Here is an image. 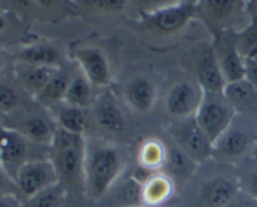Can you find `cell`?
<instances>
[{"mask_svg":"<svg viewBox=\"0 0 257 207\" xmlns=\"http://www.w3.org/2000/svg\"><path fill=\"white\" fill-rule=\"evenodd\" d=\"M57 69H59V68L17 63L15 73H17V78L20 87L28 94L35 98L42 92L43 88L47 85V83L49 82V79L53 77V74H54Z\"/></svg>","mask_w":257,"mask_h":207,"instance_id":"22","label":"cell"},{"mask_svg":"<svg viewBox=\"0 0 257 207\" xmlns=\"http://www.w3.org/2000/svg\"><path fill=\"white\" fill-rule=\"evenodd\" d=\"M205 90L196 80L173 84L166 95V110L175 120L195 117L202 103Z\"/></svg>","mask_w":257,"mask_h":207,"instance_id":"10","label":"cell"},{"mask_svg":"<svg viewBox=\"0 0 257 207\" xmlns=\"http://www.w3.org/2000/svg\"><path fill=\"white\" fill-rule=\"evenodd\" d=\"M257 138V120L237 115L227 131L213 143L212 158L218 162H241L250 157Z\"/></svg>","mask_w":257,"mask_h":207,"instance_id":"2","label":"cell"},{"mask_svg":"<svg viewBox=\"0 0 257 207\" xmlns=\"http://www.w3.org/2000/svg\"><path fill=\"white\" fill-rule=\"evenodd\" d=\"M18 63L42 67L62 68L65 64L64 52L52 43H33L22 48L17 54Z\"/></svg>","mask_w":257,"mask_h":207,"instance_id":"17","label":"cell"},{"mask_svg":"<svg viewBox=\"0 0 257 207\" xmlns=\"http://www.w3.org/2000/svg\"><path fill=\"white\" fill-rule=\"evenodd\" d=\"M19 94L12 85L2 83L0 85V107L3 115H10L19 106Z\"/></svg>","mask_w":257,"mask_h":207,"instance_id":"32","label":"cell"},{"mask_svg":"<svg viewBox=\"0 0 257 207\" xmlns=\"http://www.w3.org/2000/svg\"><path fill=\"white\" fill-rule=\"evenodd\" d=\"M131 5L140 13L141 17L162 10L176 4V0H130Z\"/></svg>","mask_w":257,"mask_h":207,"instance_id":"33","label":"cell"},{"mask_svg":"<svg viewBox=\"0 0 257 207\" xmlns=\"http://www.w3.org/2000/svg\"><path fill=\"white\" fill-rule=\"evenodd\" d=\"M173 143L185 151L195 162L202 165L212 158L213 145L195 117L175 120L170 127Z\"/></svg>","mask_w":257,"mask_h":207,"instance_id":"6","label":"cell"},{"mask_svg":"<svg viewBox=\"0 0 257 207\" xmlns=\"http://www.w3.org/2000/svg\"><path fill=\"white\" fill-rule=\"evenodd\" d=\"M93 88H94V85L89 82V79L82 72L75 73V74H73L70 84L68 87L67 94L64 98V105L82 108V110L92 108L95 99H97Z\"/></svg>","mask_w":257,"mask_h":207,"instance_id":"24","label":"cell"},{"mask_svg":"<svg viewBox=\"0 0 257 207\" xmlns=\"http://www.w3.org/2000/svg\"><path fill=\"white\" fill-rule=\"evenodd\" d=\"M123 161L119 151L108 143H95L85 151L83 186L88 198L99 202L122 177Z\"/></svg>","mask_w":257,"mask_h":207,"instance_id":"1","label":"cell"},{"mask_svg":"<svg viewBox=\"0 0 257 207\" xmlns=\"http://www.w3.org/2000/svg\"><path fill=\"white\" fill-rule=\"evenodd\" d=\"M245 79L257 89V60L245 59Z\"/></svg>","mask_w":257,"mask_h":207,"instance_id":"36","label":"cell"},{"mask_svg":"<svg viewBox=\"0 0 257 207\" xmlns=\"http://www.w3.org/2000/svg\"><path fill=\"white\" fill-rule=\"evenodd\" d=\"M167 160V147L161 141L151 138L141 145L138 151L140 167L147 173L163 171Z\"/></svg>","mask_w":257,"mask_h":207,"instance_id":"26","label":"cell"},{"mask_svg":"<svg viewBox=\"0 0 257 207\" xmlns=\"http://www.w3.org/2000/svg\"><path fill=\"white\" fill-rule=\"evenodd\" d=\"M247 14V0H198L197 15L215 29V33L230 32L235 23Z\"/></svg>","mask_w":257,"mask_h":207,"instance_id":"8","label":"cell"},{"mask_svg":"<svg viewBox=\"0 0 257 207\" xmlns=\"http://www.w3.org/2000/svg\"><path fill=\"white\" fill-rule=\"evenodd\" d=\"M247 12L252 22H257V0H247Z\"/></svg>","mask_w":257,"mask_h":207,"instance_id":"37","label":"cell"},{"mask_svg":"<svg viewBox=\"0 0 257 207\" xmlns=\"http://www.w3.org/2000/svg\"><path fill=\"white\" fill-rule=\"evenodd\" d=\"M85 151L87 142L84 140V135L68 132L58 126L52 145L49 146L48 157L54 163L60 181L64 185L65 182L77 180L79 176H82L83 180Z\"/></svg>","mask_w":257,"mask_h":207,"instance_id":"3","label":"cell"},{"mask_svg":"<svg viewBox=\"0 0 257 207\" xmlns=\"http://www.w3.org/2000/svg\"><path fill=\"white\" fill-rule=\"evenodd\" d=\"M123 97L131 110L137 113L152 111L157 100L155 82L146 75H137L128 80L123 88Z\"/></svg>","mask_w":257,"mask_h":207,"instance_id":"15","label":"cell"},{"mask_svg":"<svg viewBox=\"0 0 257 207\" xmlns=\"http://www.w3.org/2000/svg\"><path fill=\"white\" fill-rule=\"evenodd\" d=\"M195 80L205 92H223L226 80L218 64L213 45L207 49H203L197 57L195 64Z\"/></svg>","mask_w":257,"mask_h":207,"instance_id":"16","label":"cell"},{"mask_svg":"<svg viewBox=\"0 0 257 207\" xmlns=\"http://www.w3.org/2000/svg\"><path fill=\"white\" fill-rule=\"evenodd\" d=\"M67 186L60 181L57 185L22 201L20 207H63L67 201Z\"/></svg>","mask_w":257,"mask_h":207,"instance_id":"27","label":"cell"},{"mask_svg":"<svg viewBox=\"0 0 257 207\" xmlns=\"http://www.w3.org/2000/svg\"><path fill=\"white\" fill-rule=\"evenodd\" d=\"M93 120L102 131L120 133L125 130V118L118 106L109 97L97 98L93 105Z\"/></svg>","mask_w":257,"mask_h":207,"instance_id":"21","label":"cell"},{"mask_svg":"<svg viewBox=\"0 0 257 207\" xmlns=\"http://www.w3.org/2000/svg\"><path fill=\"white\" fill-rule=\"evenodd\" d=\"M236 116L223 92H205L195 118L213 145L230 128Z\"/></svg>","mask_w":257,"mask_h":207,"instance_id":"4","label":"cell"},{"mask_svg":"<svg viewBox=\"0 0 257 207\" xmlns=\"http://www.w3.org/2000/svg\"><path fill=\"white\" fill-rule=\"evenodd\" d=\"M57 125L68 132L84 135L88 126L87 110L65 105L57 115Z\"/></svg>","mask_w":257,"mask_h":207,"instance_id":"28","label":"cell"},{"mask_svg":"<svg viewBox=\"0 0 257 207\" xmlns=\"http://www.w3.org/2000/svg\"><path fill=\"white\" fill-rule=\"evenodd\" d=\"M241 190L257 198V158L250 156V162L238 178Z\"/></svg>","mask_w":257,"mask_h":207,"instance_id":"31","label":"cell"},{"mask_svg":"<svg viewBox=\"0 0 257 207\" xmlns=\"http://www.w3.org/2000/svg\"><path fill=\"white\" fill-rule=\"evenodd\" d=\"M223 94L237 115L257 120V89L245 78L227 83L223 89Z\"/></svg>","mask_w":257,"mask_h":207,"instance_id":"18","label":"cell"},{"mask_svg":"<svg viewBox=\"0 0 257 207\" xmlns=\"http://www.w3.org/2000/svg\"><path fill=\"white\" fill-rule=\"evenodd\" d=\"M58 182L59 173L49 157L33 158L18 171L14 187L20 201H24Z\"/></svg>","mask_w":257,"mask_h":207,"instance_id":"5","label":"cell"},{"mask_svg":"<svg viewBox=\"0 0 257 207\" xmlns=\"http://www.w3.org/2000/svg\"><path fill=\"white\" fill-rule=\"evenodd\" d=\"M235 32L217 33L213 44L226 84L245 78V58L237 49Z\"/></svg>","mask_w":257,"mask_h":207,"instance_id":"11","label":"cell"},{"mask_svg":"<svg viewBox=\"0 0 257 207\" xmlns=\"http://www.w3.org/2000/svg\"><path fill=\"white\" fill-rule=\"evenodd\" d=\"M75 60L80 72L94 87H108L112 83V70L107 57L94 47L79 48L75 52Z\"/></svg>","mask_w":257,"mask_h":207,"instance_id":"12","label":"cell"},{"mask_svg":"<svg viewBox=\"0 0 257 207\" xmlns=\"http://www.w3.org/2000/svg\"><path fill=\"white\" fill-rule=\"evenodd\" d=\"M177 3H197L198 0H176Z\"/></svg>","mask_w":257,"mask_h":207,"instance_id":"39","label":"cell"},{"mask_svg":"<svg viewBox=\"0 0 257 207\" xmlns=\"http://www.w3.org/2000/svg\"><path fill=\"white\" fill-rule=\"evenodd\" d=\"M78 7L87 8L98 13H119L127 8L130 0H74Z\"/></svg>","mask_w":257,"mask_h":207,"instance_id":"30","label":"cell"},{"mask_svg":"<svg viewBox=\"0 0 257 207\" xmlns=\"http://www.w3.org/2000/svg\"><path fill=\"white\" fill-rule=\"evenodd\" d=\"M57 127L58 126L54 125L52 120H48L45 116L39 113H30L25 116L20 125L10 128L19 131L32 143L49 147L53 142Z\"/></svg>","mask_w":257,"mask_h":207,"instance_id":"20","label":"cell"},{"mask_svg":"<svg viewBox=\"0 0 257 207\" xmlns=\"http://www.w3.org/2000/svg\"><path fill=\"white\" fill-rule=\"evenodd\" d=\"M197 166L198 163L175 143L171 147H167V160L163 172L167 173L175 182L188 180L195 173Z\"/></svg>","mask_w":257,"mask_h":207,"instance_id":"23","label":"cell"},{"mask_svg":"<svg viewBox=\"0 0 257 207\" xmlns=\"http://www.w3.org/2000/svg\"><path fill=\"white\" fill-rule=\"evenodd\" d=\"M33 143L25 138L19 131L10 127H3L0 143V161L3 173L8 180L14 182L17 173L30 157V146Z\"/></svg>","mask_w":257,"mask_h":207,"instance_id":"9","label":"cell"},{"mask_svg":"<svg viewBox=\"0 0 257 207\" xmlns=\"http://www.w3.org/2000/svg\"><path fill=\"white\" fill-rule=\"evenodd\" d=\"M3 2L7 4L9 10L18 14L30 12L33 8H37L38 5V0H3Z\"/></svg>","mask_w":257,"mask_h":207,"instance_id":"34","label":"cell"},{"mask_svg":"<svg viewBox=\"0 0 257 207\" xmlns=\"http://www.w3.org/2000/svg\"><path fill=\"white\" fill-rule=\"evenodd\" d=\"M73 74H70L64 67L55 70L53 77L47 83L42 92L35 97V99L44 107H52L58 103H64L65 94L70 84Z\"/></svg>","mask_w":257,"mask_h":207,"instance_id":"25","label":"cell"},{"mask_svg":"<svg viewBox=\"0 0 257 207\" xmlns=\"http://www.w3.org/2000/svg\"><path fill=\"white\" fill-rule=\"evenodd\" d=\"M197 15V3H176L171 7L141 17V24L157 35H172L186 27Z\"/></svg>","mask_w":257,"mask_h":207,"instance_id":"7","label":"cell"},{"mask_svg":"<svg viewBox=\"0 0 257 207\" xmlns=\"http://www.w3.org/2000/svg\"><path fill=\"white\" fill-rule=\"evenodd\" d=\"M252 157L257 158V138H256V143H255V148H253V152H252Z\"/></svg>","mask_w":257,"mask_h":207,"instance_id":"38","label":"cell"},{"mask_svg":"<svg viewBox=\"0 0 257 207\" xmlns=\"http://www.w3.org/2000/svg\"><path fill=\"white\" fill-rule=\"evenodd\" d=\"M240 192L238 178L235 180L226 176L212 177L201 187L198 205L200 207H225Z\"/></svg>","mask_w":257,"mask_h":207,"instance_id":"13","label":"cell"},{"mask_svg":"<svg viewBox=\"0 0 257 207\" xmlns=\"http://www.w3.org/2000/svg\"><path fill=\"white\" fill-rule=\"evenodd\" d=\"M175 181L166 172L148 173L142 180V197L145 207H158L167 202L175 192Z\"/></svg>","mask_w":257,"mask_h":207,"instance_id":"19","label":"cell"},{"mask_svg":"<svg viewBox=\"0 0 257 207\" xmlns=\"http://www.w3.org/2000/svg\"><path fill=\"white\" fill-rule=\"evenodd\" d=\"M236 45L243 58L257 60V22H251L245 28L236 30Z\"/></svg>","mask_w":257,"mask_h":207,"instance_id":"29","label":"cell"},{"mask_svg":"<svg viewBox=\"0 0 257 207\" xmlns=\"http://www.w3.org/2000/svg\"><path fill=\"white\" fill-rule=\"evenodd\" d=\"M225 207H257V198L241 190V192Z\"/></svg>","mask_w":257,"mask_h":207,"instance_id":"35","label":"cell"},{"mask_svg":"<svg viewBox=\"0 0 257 207\" xmlns=\"http://www.w3.org/2000/svg\"><path fill=\"white\" fill-rule=\"evenodd\" d=\"M102 207H145L142 178L132 175L120 177L99 201Z\"/></svg>","mask_w":257,"mask_h":207,"instance_id":"14","label":"cell"}]
</instances>
